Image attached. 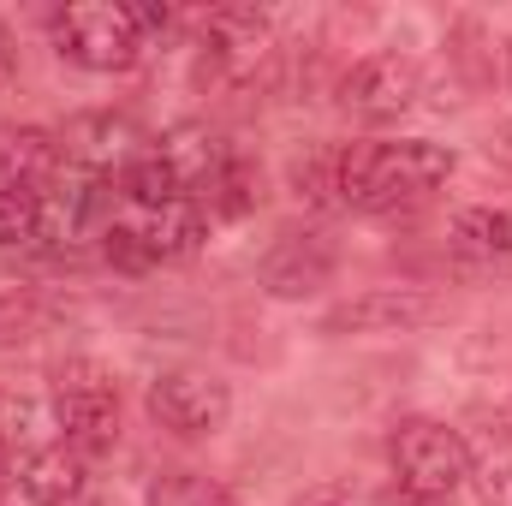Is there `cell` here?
Here are the masks:
<instances>
[{
  "mask_svg": "<svg viewBox=\"0 0 512 506\" xmlns=\"http://www.w3.org/2000/svg\"><path fill=\"white\" fill-rule=\"evenodd\" d=\"M131 143H137V126H131L126 114H78V120L66 126V137H60L66 167H84V173L131 167V161H137Z\"/></svg>",
  "mask_w": 512,
  "mask_h": 506,
  "instance_id": "7c38bea8",
  "label": "cell"
},
{
  "mask_svg": "<svg viewBox=\"0 0 512 506\" xmlns=\"http://www.w3.org/2000/svg\"><path fill=\"white\" fill-rule=\"evenodd\" d=\"M149 506H239V501L203 471H161L149 483Z\"/></svg>",
  "mask_w": 512,
  "mask_h": 506,
  "instance_id": "2e32d148",
  "label": "cell"
},
{
  "mask_svg": "<svg viewBox=\"0 0 512 506\" xmlns=\"http://www.w3.org/2000/svg\"><path fill=\"white\" fill-rule=\"evenodd\" d=\"M84 453H72L66 441H54V447H30L24 459H18V489H24V501L36 506H72L84 495Z\"/></svg>",
  "mask_w": 512,
  "mask_h": 506,
  "instance_id": "4fadbf2b",
  "label": "cell"
},
{
  "mask_svg": "<svg viewBox=\"0 0 512 506\" xmlns=\"http://www.w3.org/2000/svg\"><path fill=\"white\" fill-rule=\"evenodd\" d=\"M399 506H453V501H441V495H411V489H405V495H399Z\"/></svg>",
  "mask_w": 512,
  "mask_h": 506,
  "instance_id": "7402d4cb",
  "label": "cell"
},
{
  "mask_svg": "<svg viewBox=\"0 0 512 506\" xmlns=\"http://www.w3.org/2000/svg\"><path fill=\"white\" fill-rule=\"evenodd\" d=\"M441 179H453V149L429 143V137H405V143H352L334 155V191L340 203L387 215L423 191H435Z\"/></svg>",
  "mask_w": 512,
  "mask_h": 506,
  "instance_id": "6da1fadb",
  "label": "cell"
},
{
  "mask_svg": "<svg viewBox=\"0 0 512 506\" xmlns=\"http://www.w3.org/2000/svg\"><path fill=\"white\" fill-rule=\"evenodd\" d=\"M36 429H42V405L30 393H12L0 387V453H30L36 447Z\"/></svg>",
  "mask_w": 512,
  "mask_h": 506,
  "instance_id": "ac0fdd59",
  "label": "cell"
},
{
  "mask_svg": "<svg viewBox=\"0 0 512 506\" xmlns=\"http://www.w3.org/2000/svg\"><path fill=\"white\" fill-rule=\"evenodd\" d=\"M66 173V149L60 137L42 126H18L0 137V185L6 191H24V197H42L54 179Z\"/></svg>",
  "mask_w": 512,
  "mask_h": 506,
  "instance_id": "30bf717a",
  "label": "cell"
},
{
  "mask_svg": "<svg viewBox=\"0 0 512 506\" xmlns=\"http://www.w3.org/2000/svg\"><path fill=\"white\" fill-rule=\"evenodd\" d=\"M507 78H512V48H507Z\"/></svg>",
  "mask_w": 512,
  "mask_h": 506,
  "instance_id": "603a6c76",
  "label": "cell"
},
{
  "mask_svg": "<svg viewBox=\"0 0 512 506\" xmlns=\"http://www.w3.org/2000/svg\"><path fill=\"white\" fill-rule=\"evenodd\" d=\"M417 90H423V72H417V60H405V54H364V60L340 78L346 114H358V120H370V126L399 120V114L417 102Z\"/></svg>",
  "mask_w": 512,
  "mask_h": 506,
  "instance_id": "52a82bcc",
  "label": "cell"
},
{
  "mask_svg": "<svg viewBox=\"0 0 512 506\" xmlns=\"http://www.w3.org/2000/svg\"><path fill=\"white\" fill-rule=\"evenodd\" d=\"M334 268H340V251H334L328 233H286L262 256L256 280H262L268 298H310V292H322L334 280Z\"/></svg>",
  "mask_w": 512,
  "mask_h": 506,
  "instance_id": "ba28073f",
  "label": "cell"
},
{
  "mask_svg": "<svg viewBox=\"0 0 512 506\" xmlns=\"http://www.w3.org/2000/svg\"><path fill=\"white\" fill-rule=\"evenodd\" d=\"M328 506H334V501H328Z\"/></svg>",
  "mask_w": 512,
  "mask_h": 506,
  "instance_id": "cb8c5ba5",
  "label": "cell"
},
{
  "mask_svg": "<svg viewBox=\"0 0 512 506\" xmlns=\"http://www.w3.org/2000/svg\"><path fill=\"white\" fill-rule=\"evenodd\" d=\"M12 66H18V48H12V30L0 24V84L12 78Z\"/></svg>",
  "mask_w": 512,
  "mask_h": 506,
  "instance_id": "44dd1931",
  "label": "cell"
},
{
  "mask_svg": "<svg viewBox=\"0 0 512 506\" xmlns=\"http://www.w3.org/2000/svg\"><path fill=\"white\" fill-rule=\"evenodd\" d=\"M126 197L137 209H161V203H179L185 197V185L173 179V167L161 161V155H137L126 167Z\"/></svg>",
  "mask_w": 512,
  "mask_h": 506,
  "instance_id": "e0dca14e",
  "label": "cell"
},
{
  "mask_svg": "<svg viewBox=\"0 0 512 506\" xmlns=\"http://www.w3.org/2000/svg\"><path fill=\"white\" fill-rule=\"evenodd\" d=\"M441 316V298L423 292V286H364L358 298L334 304L322 316L328 334H405V328H423Z\"/></svg>",
  "mask_w": 512,
  "mask_h": 506,
  "instance_id": "8992f818",
  "label": "cell"
},
{
  "mask_svg": "<svg viewBox=\"0 0 512 506\" xmlns=\"http://www.w3.org/2000/svg\"><path fill=\"white\" fill-rule=\"evenodd\" d=\"M54 423L66 429L72 453H108L120 441V393L102 364L72 358L54 376Z\"/></svg>",
  "mask_w": 512,
  "mask_h": 506,
  "instance_id": "7a4b0ae2",
  "label": "cell"
},
{
  "mask_svg": "<svg viewBox=\"0 0 512 506\" xmlns=\"http://www.w3.org/2000/svg\"><path fill=\"white\" fill-rule=\"evenodd\" d=\"M167 167H173V179L185 185V197H197V191H215L221 185V173L233 167V149H227V137L221 131H209L203 120H185V126H173L161 137V149H155Z\"/></svg>",
  "mask_w": 512,
  "mask_h": 506,
  "instance_id": "9c48e42d",
  "label": "cell"
},
{
  "mask_svg": "<svg viewBox=\"0 0 512 506\" xmlns=\"http://www.w3.org/2000/svg\"><path fill=\"white\" fill-rule=\"evenodd\" d=\"M143 405H149V417H155L161 429H173V435H185V441L221 435L227 417H233L227 381L203 376V370H161V376L149 381Z\"/></svg>",
  "mask_w": 512,
  "mask_h": 506,
  "instance_id": "5b68a950",
  "label": "cell"
},
{
  "mask_svg": "<svg viewBox=\"0 0 512 506\" xmlns=\"http://www.w3.org/2000/svg\"><path fill=\"white\" fill-rule=\"evenodd\" d=\"M30 239H42V203L0 185V245H30Z\"/></svg>",
  "mask_w": 512,
  "mask_h": 506,
  "instance_id": "ffe728a7",
  "label": "cell"
},
{
  "mask_svg": "<svg viewBox=\"0 0 512 506\" xmlns=\"http://www.w3.org/2000/svg\"><path fill=\"white\" fill-rule=\"evenodd\" d=\"M42 322H48V298H36V292H6V298H0V346L36 340Z\"/></svg>",
  "mask_w": 512,
  "mask_h": 506,
  "instance_id": "d6986e66",
  "label": "cell"
},
{
  "mask_svg": "<svg viewBox=\"0 0 512 506\" xmlns=\"http://www.w3.org/2000/svg\"><path fill=\"white\" fill-rule=\"evenodd\" d=\"M54 42L84 72H126V66H137V54H143V36L131 24V6H114V0L66 6L54 18Z\"/></svg>",
  "mask_w": 512,
  "mask_h": 506,
  "instance_id": "277c9868",
  "label": "cell"
},
{
  "mask_svg": "<svg viewBox=\"0 0 512 506\" xmlns=\"http://www.w3.org/2000/svg\"><path fill=\"white\" fill-rule=\"evenodd\" d=\"M453 245L471 256H507L512 251V215L501 209H459L453 215Z\"/></svg>",
  "mask_w": 512,
  "mask_h": 506,
  "instance_id": "9a60e30c",
  "label": "cell"
},
{
  "mask_svg": "<svg viewBox=\"0 0 512 506\" xmlns=\"http://www.w3.org/2000/svg\"><path fill=\"white\" fill-rule=\"evenodd\" d=\"M393 471L405 477L411 495H441L453 501L465 483H471V447L459 429L447 423H429V417H411L393 429Z\"/></svg>",
  "mask_w": 512,
  "mask_h": 506,
  "instance_id": "3957f363",
  "label": "cell"
},
{
  "mask_svg": "<svg viewBox=\"0 0 512 506\" xmlns=\"http://www.w3.org/2000/svg\"><path fill=\"white\" fill-rule=\"evenodd\" d=\"M149 262H185V256L203 245V209L191 197L179 203H161V209H143V221H131Z\"/></svg>",
  "mask_w": 512,
  "mask_h": 506,
  "instance_id": "5bb4252c",
  "label": "cell"
},
{
  "mask_svg": "<svg viewBox=\"0 0 512 506\" xmlns=\"http://www.w3.org/2000/svg\"><path fill=\"white\" fill-rule=\"evenodd\" d=\"M42 239H84L96 221H102V209H108V191H102V173H60L42 197Z\"/></svg>",
  "mask_w": 512,
  "mask_h": 506,
  "instance_id": "8fae6325",
  "label": "cell"
}]
</instances>
